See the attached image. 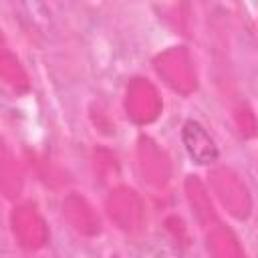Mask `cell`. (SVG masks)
I'll list each match as a JSON object with an SVG mask.
<instances>
[{"label": "cell", "instance_id": "1", "mask_svg": "<svg viewBox=\"0 0 258 258\" xmlns=\"http://www.w3.org/2000/svg\"><path fill=\"white\" fill-rule=\"evenodd\" d=\"M183 133H185V135H191V139H189V137H183V139H185V147H187L189 155H191L198 163H212V161L216 159L218 151H216V147H214L210 135L204 131V127H202L200 123L187 121V123L183 125Z\"/></svg>", "mask_w": 258, "mask_h": 258}]
</instances>
